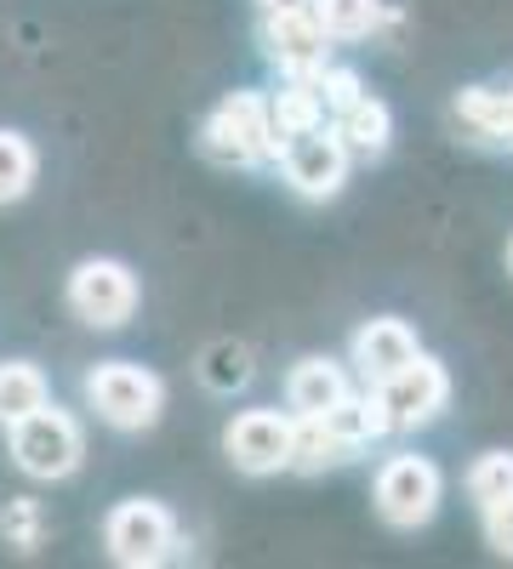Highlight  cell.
I'll use <instances>...</instances> for the list:
<instances>
[{
	"mask_svg": "<svg viewBox=\"0 0 513 569\" xmlns=\"http://www.w3.org/2000/svg\"><path fill=\"white\" fill-rule=\"evenodd\" d=\"M480 525H485V547H491L496 558H513V496L485 501V507H480Z\"/></svg>",
	"mask_w": 513,
	"mask_h": 569,
	"instance_id": "cell-24",
	"label": "cell"
},
{
	"mask_svg": "<svg viewBox=\"0 0 513 569\" xmlns=\"http://www.w3.org/2000/svg\"><path fill=\"white\" fill-rule=\"evenodd\" d=\"M200 382L211 388V393H240L246 382H251V376H257V365H251V348L246 342H211L206 353H200Z\"/></svg>",
	"mask_w": 513,
	"mask_h": 569,
	"instance_id": "cell-18",
	"label": "cell"
},
{
	"mask_svg": "<svg viewBox=\"0 0 513 569\" xmlns=\"http://www.w3.org/2000/svg\"><path fill=\"white\" fill-rule=\"evenodd\" d=\"M279 142L286 137H279L274 103L263 98V91H228L200 126V154L217 160V166H235V171L279 160Z\"/></svg>",
	"mask_w": 513,
	"mask_h": 569,
	"instance_id": "cell-1",
	"label": "cell"
},
{
	"mask_svg": "<svg viewBox=\"0 0 513 569\" xmlns=\"http://www.w3.org/2000/svg\"><path fill=\"white\" fill-rule=\"evenodd\" d=\"M292 439H297V416L257 405V410H240L235 421H228L223 450H228V461H235L240 472L268 479V472H286L292 467Z\"/></svg>",
	"mask_w": 513,
	"mask_h": 569,
	"instance_id": "cell-8",
	"label": "cell"
},
{
	"mask_svg": "<svg viewBox=\"0 0 513 569\" xmlns=\"http://www.w3.org/2000/svg\"><path fill=\"white\" fill-rule=\"evenodd\" d=\"M332 126L348 142L354 160H377V154H388V142H394V114H388L383 98H371V91H365V98H354Z\"/></svg>",
	"mask_w": 513,
	"mask_h": 569,
	"instance_id": "cell-13",
	"label": "cell"
},
{
	"mask_svg": "<svg viewBox=\"0 0 513 569\" xmlns=\"http://www.w3.org/2000/svg\"><path fill=\"white\" fill-rule=\"evenodd\" d=\"M354 388H348V365H337V359H297L292 365V376H286V405H292V416H325V410H337L343 399H348Z\"/></svg>",
	"mask_w": 513,
	"mask_h": 569,
	"instance_id": "cell-12",
	"label": "cell"
},
{
	"mask_svg": "<svg viewBox=\"0 0 513 569\" xmlns=\"http://www.w3.org/2000/svg\"><path fill=\"white\" fill-rule=\"evenodd\" d=\"M416 353V330L405 325V319H365L359 330H354V342H348V365L359 370V382L365 388H377V382H388L394 370H405Z\"/></svg>",
	"mask_w": 513,
	"mask_h": 569,
	"instance_id": "cell-11",
	"label": "cell"
},
{
	"mask_svg": "<svg viewBox=\"0 0 513 569\" xmlns=\"http://www.w3.org/2000/svg\"><path fill=\"white\" fill-rule=\"evenodd\" d=\"M314 7H319V23L332 29V40H371L388 23L383 0H314Z\"/></svg>",
	"mask_w": 513,
	"mask_h": 569,
	"instance_id": "cell-19",
	"label": "cell"
},
{
	"mask_svg": "<svg viewBox=\"0 0 513 569\" xmlns=\"http://www.w3.org/2000/svg\"><path fill=\"white\" fill-rule=\"evenodd\" d=\"M445 501V479L428 456H388L377 472V518L388 530H423Z\"/></svg>",
	"mask_w": 513,
	"mask_h": 569,
	"instance_id": "cell-6",
	"label": "cell"
},
{
	"mask_svg": "<svg viewBox=\"0 0 513 569\" xmlns=\"http://www.w3.org/2000/svg\"><path fill=\"white\" fill-rule=\"evenodd\" d=\"M103 552L126 569H155L177 552V518L149 496H131L103 518Z\"/></svg>",
	"mask_w": 513,
	"mask_h": 569,
	"instance_id": "cell-4",
	"label": "cell"
},
{
	"mask_svg": "<svg viewBox=\"0 0 513 569\" xmlns=\"http://www.w3.org/2000/svg\"><path fill=\"white\" fill-rule=\"evenodd\" d=\"M268 103H274L279 137H297V131H308V126H325V120H332V109H325L314 74H286V86H279Z\"/></svg>",
	"mask_w": 513,
	"mask_h": 569,
	"instance_id": "cell-16",
	"label": "cell"
},
{
	"mask_svg": "<svg viewBox=\"0 0 513 569\" xmlns=\"http://www.w3.org/2000/svg\"><path fill=\"white\" fill-rule=\"evenodd\" d=\"M40 405H52L46 370L29 365V359H7V365H0V427H12V421L34 416Z\"/></svg>",
	"mask_w": 513,
	"mask_h": 569,
	"instance_id": "cell-15",
	"label": "cell"
},
{
	"mask_svg": "<svg viewBox=\"0 0 513 569\" xmlns=\"http://www.w3.org/2000/svg\"><path fill=\"white\" fill-rule=\"evenodd\" d=\"M359 450L337 433L325 416H297V439H292V472H325V467H343Z\"/></svg>",
	"mask_w": 513,
	"mask_h": 569,
	"instance_id": "cell-14",
	"label": "cell"
},
{
	"mask_svg": "<svg viewBox=\"0 0 513 569\" xmlns=\"http://www.w3.org/2000/svg\"><path fill=\"white\" fill-rule=\"evenodd\" d=\"M40 154L23 131H0V206H18L29 188H34Z\"/></svg>",
	"mask_w": 513,
	"mask_h": 569,
	"instance_id": "cell-20",
	"label": "cell"
},
{
	"mask_svg": "<svg viewBox=\"0 0 513 569\" xmlns=\"http://www.w3.org/2000/svg\"><path fill=\"white\" fill-rule=\"evenodd\" d=\"M377 399L388 410V427L394 433H416V427H428L445 399H451V376L434 353H416L405 370H394L388 382H377Z\"/></svg>",
	"mask_w": 513,
	"mask_h": 569,
	"instance_id": "cell-9",
	"label": "cell"
},
{
	"mask_svg": "<svg viewBox=\"0 0 513 569\" xmlns=\"http://www.w3.org/2000/svg\"><path fill=\"white\" fill-rule=\"evenodd\" d=\"M7 433H12V461L29 472V479H40V485L69 479V472L80 467V456H86L80 421L69 410H58V405H40L34 416L12 421Z\"/></svg>",
	"mask_w": 513,
	"mask_h": 569,
	"instance_id": "cell-3",
	"label": "cell"
},
{
	"mask_svg": "<svg viewBox=\"0 0 513 569\" xmlns=\"http://www.w3.org/2000/svg\"><path fill=\"white\" fill-rule=\"evenodd\" d=\"M263 52L279 74H319L332 63V29L319 23V7L263 12Z\"/></svg>",
	"mask_w": 513,
	"mask_h": 569,
	"instance_id": "cell-10",
	"label": "cell"
},
{
	"mask_svg": "<svg viewBox=\"0 0 513 569\" xmlns=\"http://www.w3.org/2000/svg\"><path fill=\"white\" fill-rule=\"evenodd\" d=\"M137 273L115 257H86L69 273V313L91 330H120L137 313Z\"/></svg>",
	"mask_w": 513,
	"mask_h": 569,
	"instance_id": "cell-7",
	"label": "cell"
},
{
	"mask_svg": "<svg viewBox=\"0 0 513 569\" xmlns=\"http://www.w3.org/2000/svg\"><path fill=\"white\" fill-rule=\"evenodd\" d=\"M468 501L474 507H485V501H502V496H513V450H485L474 467H468Z\"/></svg>",
	"mask_w": 513,
	"mask_h": 569,
	"instance_id": "cell-21",
	"label": "cell"
},
{
	"mask_svg": "<svg viewBox=\"0 0 513 569\" xmlns=\"http://www.w3.org/2000/svg\"><path fill=\"white\" fill-rule=\"evenodd\" d=\"M507 273H513V240H507Z\"/></svg>",
	"mask_w": 513,
	"mask_h": 569,
	"instance_id": "cell-25",
	"label": "cell"
},
{
	"mask_svg": "<svg viewBox=\"0 0 513 569\" xmlns=\"http://www.w3.org/2000/svg\"><path fill=\"white\" fill-rule=\"evenodd\" d=\"M86 405L98 410V421L120 427V433H144L166 410V382L131 359H109L86 376Z\"/></svg>",
	"mask_w": 513,
	"mask_h": 569,
	"instance_id": "cell-2",
	"label": "cell"
},
{
	"mask_svg": "<svg viewBox=\"0 0 513 569\" xmlns=\"http://www.w3.org/2000/svg\"><path fill=\"white\" fill-rule=\"evenodd\" d=\"M314 86H319V98H325V109H332V120L354 103V98H365V86H359V74L354 69H343V63H325L319 74H314Z\"/></svg>",
	"mask_w": 513,
	"mask_h": 569,
	"instance_id": "cell-23",
	"label": "cell"
},
{
	"mask_svg": "<svg viewBox=\"0 0 513 569\" xmlns=\"http://www.w3.org/2000/svg\"><path fill=\"white\" fill-rule=\"evenodd\" d=\"M0 530H7V541H12L18 552H34L40 536H46V512H40V501H34V496L7 501V512H0Z\"/></svg>",
	"mask_w": 513,
	"mask_h": 569,
	"instance_id": "cell-22",
	"label": "cell"
},
{
	"mask_svg": "<svg viewBox=\"0 0 513 569\" xmlns=\"http://www.w3.org/2000/svg\"><path fill=\"white\" fill-rule=\"evenodd\" d=\"M456 126L474 142H502L507 137V86H468L456 98Z\"/></svg>",
	"mask_w": 513,
	"mask_h": 569,
	"instance_id": "cell-17",
	"label": "cell"
},
{
	"mask_svg": "<svg viewBox=\"0 0 513 569\" xmlns=\"http://www.w3.org/2000/svg\"><path fill=\"white\" fill-rule=\"evenodd\" d=\"M348 142L337 137V126L325 120V126H308L297 137L279 142V177H286L303 200H337L343 194V182H348Z\"/></svg>",
	"mask_w": 513,
	"mask_h": 569,
	"instance_id": "cell-5",
	"label": "cell"
}]
</instances>
